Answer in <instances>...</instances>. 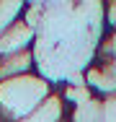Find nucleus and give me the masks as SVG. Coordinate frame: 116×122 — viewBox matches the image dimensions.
Wrapping results in <instances>:
<instances>
[{
    "instance_id": "1",
    "label": "nucleus",
    "mask_w": 116,
    "mask_h": 122,
    "mask_svg": "<svg viewBox=\"0 0 116 122\" xmlns=\"http://www.w3.org/2000/svg\"><path fill=\"white\" fill-rule=\"evenodd\" d=\"M54 94L52 83L39 73L18 75L0 83V114L8 122H18L28 117L44 99Z\"/></svg>"
},
{
    "instance_id": "2",
    "label": "nucleus",
    "mask_w": 116,
    "mask_h": 122,
    "mask_svg": "<svg viewBox=\"0 0 116 122\" xmlns=\"http://www.w3.org/2000/svg\"><path fill=\"white\" fill-rule=\"evenodd\" d=\"M36 36H39V34L26 24L23 16H21V21H16V24L0 36V60H3V57H10V55H16V52L34 49Z\"/></svg>"
},
{
    "instance_id": "3",
    "label": "nucleus",
    "mask_w": 116,
    "mask_h": 122,
    "mask_svg": "<svg viewBox=\"0 0 116 122\" xmlns=\"http://www.w3.org/2000/svg\"><path fill=\"white\" fill-rule=\"evenodd\" d=\"M18 122H67V101L62 99L59 91H54L49 99H44L28 117Z\"/></svg>"
},
{
    "instance_id": "4",
    "label": "nucleus",
    "mask_w": 116,
    "mask_h": 122,
    "mask_svg": "<svg viewBox=\"0 0 116 122\" xmlns=\"http://www.w3.org/2000/svg\"><path fill=\"white\" fill-rule=\"evenodd\" d=\"M28 73H36V55H34V49L16 52L10 57L0 60V83L10 81V78H18V75H28Z\"/></svg>"
},
{
    "instance_id": "5",
    "label": "nucleus",
    "mask_w": 116,
    "mask_h": 122,
    "mask_svg": "<svg viewBox=\"0 0 116 122\" xmlns=\"http://www.w3.org/2000/svg\"><path fill=\"white\" fill-rule=\"evenodd\" d=\"M23 8H26V5H21V3H0V36L16 24V21H21Z\"/></svg>"
},
{
    "instance_id": "6",
    "label": "nucleus",
    "mask_w": 116,
    "mask_h": 122,
    "mask_svg": "<svg viewBox=\"0 0 116 122\" xmlns=\"http://www.w3.org/2000/svg\"><path fill=\"white\" fill-rule=\"evenodd\" d=\"M98 60H106V62L116 60V29L103 36V42H98Z\"/></svg>"
},
{
    "instance_id": "7",
    "label": "nucleus",
    "mask_w": 116,
    "mask_h": 122,
    "mask_svg": "<svg viewBox=\"0 0 116 122\" xmlns=\"http://www.w3.org/2000/svg\"><path fill=\"white\" fill-rule=\"evenodd\" d=\"M103 122H116V94L103 99Z\"/></svg>"
},
{
    "instance_id": "8",
    "label": "nucleus",
    "mask_w": 116,
    "mask_h": 122,
    "mask_svg": "<svg viewBox=\"0 0 116 122\" xmlns=\"http://www.w3.org/2000/svg\"><path fill=\"white\" fill-rule=\"evenodd\" d=\"M103 21H106V29H108V31L116 29V3L103 5Z\"/></svg>"
},
{
    "instance_id": "9",
    "label": "nucleus",
    "mask_w": 116,
    "mask_h": 122,
    "mask_svg": "<svg viewBox=\"0 0 116 122\" xmlns=\"http://www.w3.org/2000/svg\"><path fill=\"white\" fill-rule=\"evenodd\" d=\"M103 62H106V60H103ZM108 65H111V70L116 73V60H114V62H108Z\"/></svg>"
}]
</instances>
